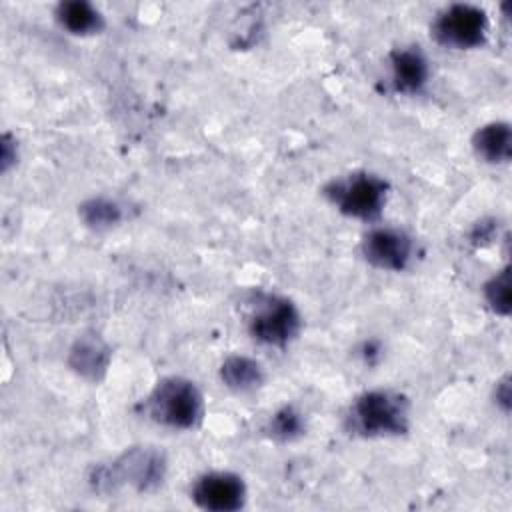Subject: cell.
<instances>
[{"instance_id":"obj_1","label":"cell","mask_w":512,"mask_h":512,"mask_svg":"<svg viewBox=\"0 0 512 512\" xmlns=\"http://www.w3.org/2000/svg\"><path fill=\"white\" fill-rule=\"evenodd\" d=\"M166 472V454L156 446L138 444L126 448L110 462L92 466L88 484L98 494H112L122 486H130L140 494H148L164 484Z\"/></svg>"},{"instance_id":"obj_2","label":"cell","mask_w":512,"mask_h":512,"mask_svg":"<svg viewBox=\"0 0 512 512\" xmlns=\"http://www.w3.org/2000/svg\"><path fill=\"white\" fill-rule=\"evenodd\" d=\"M344 424L362 438L402 436L410 428V400L392 388L366 390L350 402Z\"/></svg>"},{"instance_id":"obj_3","label":"cell","mask_w":512,"mask_h":512,"mask_svg":"<svg viewBox=\"0 0 512 512\" xmlns=\"http://www.w3.org/2000/svg\"><path fill=\"white\" fill-rule=\"evenodd\" d=\"M146 416L172 430H194L204 418V396L184 376L162 378L144 400Z\"/></svg>"},{"instance_id":"obj_4","label":"cell","mask_w":512,"mask_h":512,"mask_svg":"<svg viewBox=\"0 0 512 512\" xmlns=\"http://www.w3.org/2000/svg\"><path fill=\"white\" fill-rule=\"evenodd\" d=\"M388 188V182L378 174L350 172L346 176L332 178L322 192L344 216L370 222L382 214Z\"/></svg>"},{"instance_id":"obj_5","label":"cell","mask_w":512,"mask_h":512,"mask_svg":"<svg viewBox=\"0 0 512 512\" xmlns=\"http://www.w3.org/2000/svg\"><path fill=\"white\" fill-rule=\"evenodd\" d=\"M248 332L250 336L264 344L284 348L288 346L302 328V316L296 304L278 294H254L248 312Z\"/></svg>"},{"instance_id":"obj_6","label":"cell","mask_w":512,"mask_h":512,"mask_svg":"<svg viewBox=\"0 0 512 512\" xmlns=\"http://www.w3.org/2000/svg\"><path fill=\"white\" fill-rule=\"evenodd\" d=\"M430 30L434 40L446 48H478L488 36V14L476 4H450L434 18Z\"/></svg>"},{"instance_id":"obj_7","label":"cell","mask_w":512,"mask_h":512,"mask_svg":"<svg viewBox=\"0 0 512 512\" xmlns=\"http://www.w3.org/2000/svg\"><path fill=\"white\" fill-rule=\"evenodd\" d=\"M192 502L208 512H236L244 508L248 488L242 476L228 470L200 474L190 486Z\"/></svg>"},{"instance_id":"obj_8","label":"cell","mask_w":512,"mask_h":512,"mask_svg":"<svg viewBox=\"0 0 512 512\" xmlns=\"http://www.w3.org/2000/svg\"><path fill=\"white\" fill-rule=\"evenodd\" d=\"M360 250L370 266L388 272H402L412 262L414 240L400 228L380 226L364 234Z\"/></svg>"},{"instance_id":"obj_9","label":"cell","mask_w":512,"mask_h":512,"mask_svg":"<svg viewBox=\"0 0 512 512\" xmlns=\"http://www.w3.org/2000/svg\"><path fill=\"white\" fill-rule=\"evenodd\" d=\"M388 64H390V86L396 94H406V96L418 94L430 78L428 60L418 46L394 48L388 54Z\"/></svg>"},{"instance_id":"obj_10","label":"cell","mask_w":512,"mask_h":512,"mask_svg":"<svg viewBox=\"0 0 512 512\" xmlns=\"http://www.w3.org/2000/svg\"><path fill=\"white\" fill-rule=\"evenodd\" d=\"M112 350L96 332L78 336L68 350V366L88 382H100L110 366Z\"/></svg>"},{"instance_id":"obj_11","label":"cell","mask_w":512,"mask_h":512,"mask_svg":"<svg viewBox=\"0 0 512 512\" xmlns=\"http://www.w3.org/2000/svg\"><path fill=\"white\" fill-rule=\"evenodd\" d=\"M474 154L488 164H506L512 158V130L504 120H492L472 134Z\"/></svg>"},{"instance_id":"obj_12","label":"cell","mask_w":512,"mask_h":512,"mask_svg":"<svg viewBox=\"0 0 512 512\" xmlns=\"http://www.w3.org/2000/svg\"><path fill=\"white\" fill-rule=\"evenodd\" d=\"M58 24L76 36L98 34L104 28L102 12L86 0H66L54 10Z\"/></svg>"},{"instance_id":"obj_13","label":"cell","mask_w":512,"mask_h":512,"mask_svg":"<svg viewBox=\"0 0 512 512\" xmlns=\"http://www.w3.org/2000/svg\"><path fill=\"white\" fill-rule=\"evenodd\" d=\"M220 380L226 388L238 394L254 392L264 382V368L258 360L242 354H232L220 364Z\"/></svg>"},{"instance_id":"obj_14","label":"cell","mask_w":512,"mask_h":512,"mask_svg":"<svg viewBox=\"0 0 512 512\" xmlns=\"http://www.w3.org/2000/svg\"><path fill=\"white\" fill-rule=\"evenodd\" d=\"M80 220L92 230H108L122 220V208L104 196H94L78 206Z\"/></svg>"},{"instance_id":"obj_15","label":"cell","mask_w":512,"mask_h":512,"mask_svg":"<svg viewBox=\"0 0 512 512\" xmlns=\"http://www.w3.org/2000/svg\"><path fill=\"white\" fill-rule=\"evenodd\" d=\"M304 430H306L304 416L292 404H284L282 408H278L270 416V420L264 428V432L276 442H292V440L300 438L304 434Z\"/></svg>"},{"instance_id":"obj_16","label":"cell","mask_w":512,"mask_h":512,"mask_svg":"<svg viewBox=\"0 0 512 512\" xmlns=\"http://www.w3.org/2000/svg\"><path fill=\"white\" fill-rule=\"evenodd\" d=\"M484 300L488 308L498 314V316H508L510 314V302H512V292H510V266L506 264L502 270H498L494 276H490L484 282Z\"/></svg>"},{"instance_id":"obj_17","label":"cell","mask_w":512,"mask_h":512,"mask_svg":"<svg viewBox=\"0 0 512 512\" xmlns=\"http://www.w3.org/2000/svg\"><path fill=\"white\" fill-rule=\"evenodd\" d=\"M18 158V146H16V138L12 134H4L0 140V166L2 172H6Z\"/></svg>"},{"instance_id":"obj_18","label":"cell","mask_w":512,"mask_h":512,"mask_svg":"<svg viewBox=\"0 0 512 512\" xmlns=\"http://www.w3.org/2000/svg\"><path fill=\"white\" fill-rule=\"evenodd\" d=\"M494 230H496L494 220H480V222L474 224V228H472V232H470V240H472L474 244H480V246H482V244H486V242L492 240Z\"/></svg>"},{"instance_id":"obj_19","label":"cell","mask_w":512,"mask_h":512,"mask_svg":"<svg viewBox=\"0 0 512 512\" xmlns=\"http://www.w3.org/2000/svg\"><path fill=\"white\" fill-rule=\"evenodd\" d=\"M510 398H512V392H510V376L504 374L502 380L496 382V388H494V402H496L504 412H508V410H510Z\"/></svg>"}]
</instances>
